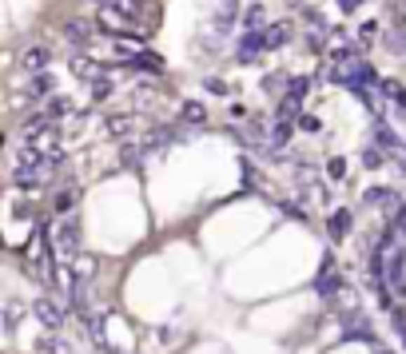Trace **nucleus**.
<instances>
[{"label":"nucleus","instance_id":"nucleus-29","mask_svg":"<svg viewBox=\"0 0 406 354\" xmlns=\"http://www.w3.org/2000/svg\"><path fill=\"white\" fill-rule=\"evenodd\" d=\"M208 92H215V96H227V84H223V80H208Z\"/></svg>","mask_w":406,"mask_h":354},{"label":"nucleus","instance_id":"nucleus-20","mask_svg":"<svg viewBox=\"0 0 406 354\" xmlns=\"http://www.w3.org/2000/svg\"><path fill=\"white\" fill-rule=\"evenodd\" d=\"M180 116H184V120L191 123V128H199V123L208 120V108H203V104H196V100H187V104H184V111H180Z\"/></svg>","mask_w":406,"mask_h":354},{"label":"nucleus","instance_id":"nucleus-30","mask_svg":"<svg viewBox=\"0 0 406 354\" xmlns=\"http://www.w3.org/2000/svg\"><path fill=\"white\" fill-rule=\"evenodd\" d=\"M391 159H394V163H398V168L406 171V147H394V151H391Z\"/></svg>","mask_w":406,"mask_h":354},{"label":"nucleus","instance_id":"nucleus-15","mask_svg":"<svg viewBox=\"0 0 406 354\" xmlns=\"http://www.w3.org/2000/svg\"><path fill=\"white\" fill-rule=\"evenodd\" d=\"M339 287H343V279H339V275H334L331 267H323V275H319V282H315V291L323 294V299H331L334 291H339Z\"/></svg>","mask_w":406,"mask_h":354},{"label":"nucleus","instance_id":"nucleus-11","mask_svg":"<svg viewBox=\"0 0 406 354\" xmlns=\"http://www.w3.org/2000/svg\"><path fill=\"white\" fill-rule=\"evenodd\" d=\"M56 92V76L52 72H32V84H28V100H48Z\"/></svg>","mask_w":406,"mask_h":354},{"label":"nucleus","instance_id":"nucleus-16","mask_svg":"<svg viewBox=\"0 0 406 354\" xmlns=\"http://www.w3.org/2000/svg\"><path fill=\"white\" fill-rule=\"evenodd\" d=\"M379 96H386L391 104H398V108H406V88L398 84V80H382L379 84Z\"/></svg>","mask_w":406,"mask_h":354},{"label":"nucleus","instance_id":"nucleus-31","mask_svg":"<svg viewBox=\"0 0 406 354\" xmlns=\"http://www.w3.org/2000/svg\"><path fill=\"white\" fill-rule=\"evenodd\" d=\"M394 227H398V231H402V239H406V203H402V211L394 215Z\"/></svg>","mask_w":406,"mask_h":354},{"label":"nucleus","instance_id":"nucleus-17","mask_svg":"<svg viewBox=\"0 0 406 354\" xmlns=\"http://www.w3.org/2000/svg\"><path fill=\"white\" fill-rule=\"evenodd\" d=\"M104 128H108V135H120V139H128V135H132V128H135V120H132V116H108V123H104Z\"/></svg>","mask_w":406,"mask_h":354},{"label":"nucleus","instance_id":"nucleus-9","mask_svg":"<svg viewBox=\"0 0 406 354\" xmlns=\"http://www.w3.org/2000/svg\"><path fill=\"white\" fill-rule=\"evenodd\" d=\"M235 16H239V0H223L219 8H215V16H211V28H215V36L231 32V28H235Z\"/></svg>","mask_w":406,"mask_h":354},{"label":"nucleus","instance_id":"nucleus-19","mask_svg":"<svg viewBox=\"0 0 406 354\" xmlns=\"http://www.w3.org/2000/svg\"><path fill=\"white\" fill-rule=\"evenodd\" d=\"M40 354H76L72 342L60 339V334H52V339H40Z\"/></svg>","mask_w":406,"mask_h":354},{"label":"nucleus","instance_id":"nucleus-5","mask_svg":"<svg viewBox=\"0 0 406 354\" xmlns=\"http://www.w3.org/2000/svg\"><path fill=\"white\" fill-rule=\"evenodd\" d=\"M64 40L76 44V48H88V44L96 40V25H92V20H80V16H76V20H64Z\"/></svg>","mask_w":406,"mask_h":354},{"label":"nucleus","instance_id":"nucleus-26","mask_svg":"<svg viewBox=\"0 0 406 354\" xmlns=\"http://www.w3.org/2000/svg\"><path fill=\"white\" fill-rule=\"evenodd\" d=\"M327 175H331V179H343V175H346V159L334 156L331 163H327Z\"/></svg>","mask_w":406,"mask_h":354},{"label":"nucleus","instance_id":"nucleus-14","mask_svg":"<svg viewBox=\"0 0 406 354\" xmlns=\"http://www.w3.org/2000/svg\"><path fill=\"white\" fill-rule=\"evenodd\" d=\"M72 72H76V76H80V80H84V84H88V80H96V76H104V68H100L96 60H84V56H72Z\"/></svg>","mask_w":406,"mask_h":354},{"label":"nucleus","instance_id":"nucleus-8","mask_svg":"<svg viewBox=\"0 0 406 354\" xmlns=\"http://www.w3.org/2000/svg\"><path fill=\"white\" fill-rule=\"evenodd\" d=\"M263 32H243V40H239V48H235V60L239 64H251V60H259L263 56Z\"/></svg>","mask_w":406,"mask_h":354},{"label":"nucleus","instance_id":"nucleus-27","mask_svg":"<svg viewBox=\"0 0 406 354\" xmlns=\"http://www.w3.org/2000/svg\"><path fill=\"white\" fill-rule=\"evenodd\" d=\"M299 128H303V132H319L323 123L315 120V116H311V111H299Z\"/></svg>","mask_w":406,"mask_h":354},{"label":"nucleus","instance_id":"nucleus-3","mask_svg":"<svg viewBox=\"0 0 406 354\" xmlns=\"http://www.w3.org/2000/svg\"><path fill=\"white\" fill-rule=\"evenodd\" d=\"M363 203H367V207H379L386 219H394V215L402 211V196L391 191V187H367V191H363Z\"/></svg>","mask_w":406,"mask_h":354},{"label":"nucleus","instance_id":"nucleus-23","mask_svg":"<svg viewBox=\"0 0 406 354\" xmlns=\"http://www.w3.org/2000/svg\"><path fill=\"white\" fill-rule=\"evenodd\" d=\"M283 84H287L283 72H275V76H267V80H263V88H267L271 96H283Z\"/></svg>","mask_w":406,"mask_h":354},{"label":"nucleus","instance_id":"nucleus-24","mask_svg":"<svg viewBox=\"0 0 406 354\" xmlns=\"http://www.w3.org/2000/svg\"><path fill=\"white\" fill-rule=\"evenodd\" d=\"M20 315H25V306H20V303H8V306H4V327L13 330L16 322H20Z\"/></svg>","mask_w":406,"mask_h":354},{"label":"nucleus","instance_id":"nucleus-10","mask_svg":"<svg viewBox=\"0 0 406 354\" xmlns=\"http://www.w3.org/2000/svg\"><path fill=\"white\" fill-rule=\"evenodd\" d=\"M20 64H25V72H48V68H52V48L32 44V48L20 56Z\"/></svg>","mask_w":406,"mask_h":354},{"label":"nucleus","instance_id":"nucleus-28","mask_svg":"<svg viewBox=\"0 0 406 354\" xmlns=\"http://www.w3.org/2000/svg\"><path fill=\"white\" fill-rule=\"evenodd\" d=\"M279 207H283V215H291V219H307V215H303V207H299V203H279Z\"/></svg>","mask_w":406,"mask_h":354},{"label":"nucleus","instance_id":"nucleus-2","mask_svg":"<svg viewBox=\"0 0 406 354\" xmlns=\"http://www.w3.org/2000/svg\"><path fill=\"white\" fill-rule=\"evenodd\" d=\"M96 25L104 28V32H111V36H135L140 32V20L128 13H120V8H111V4H100V13H96Z\"/></svg>","mask_w":406,"mask_h":354},{"label":"nucleus","instance_id":"nucleus-6","mask_svg":"<svg viewBox=\"0 0 406 354\" xmlns=\"http://www.w3.org/2000/svg\"><path fill=\"white\" fill-rule=\"evenodd\" d=\"M259 32H263V48L275 52V48H283L287 40H291V20H267Z\"/></svg>","mask_w":406,"mask_h":354},{"label":"nucleus","instance_id":"nucleus-21","mask_svg":"<svg viewBox=\"0 0 406 354\" xmlns=\"http://www.w3.org/2000/svg\"><path fill=\"white\" fill-rule=\"evenodd\" d=\"M44 111H48V120H60V116H72V104H68L64 96H48Z\"/></svg>","mask_w":406,"mask_h":354},{"label":"nucleus","instance_id":"nucleus-32","mask_svg":"<svg viewBox=\"0 0 406 354\" xmlns=\"http://www.w3.org/2000/svg\"><path fill=\"white\" fill-rule=\"evenodd\" d=\"M370 36H379V25L370 20V25H363V40H370Z\"/></svg>","mask_w":406,"mask_h":354},{"label":"nucleus","instance_id":"nucleus-12","mask_svg":"<svg viewBox=\"0 0 406 354\" xmlns=\"http://www.w3.org/2000/svg\"><path fill=\"white\" fill-rule=\"evenodd\" d=\"M239 25H243V32H259V28L267 25V8H263V4H247V13L239 16Z\"/></svg>","mask_w":406,"mask_h":354},{"label":"nucleus","instance_id":"nucleus-4","mask_svg":"<svg viewBox=\"0 0 406 354\" xmlns=\"http://www.w3.org/2000/svg\"><path fill=\"white\" fill-rule=\"evenodd\" d=\"M32 315H36L40 327L60 330V327H64V315H68V311H64V299H48V294H44V299H36V303H32Z\"/></svg>","mask_w":406,"mask_h":354},{"label":"nucleus","instance_id":"nucleus-22","mask_svg":"<svg viewBox=\"0 0 406 354\" xmlns=\"http://www.w3.org/2000/svg\"><path fill=\"white\" fill-rule=\"evenodd\" d=\"M363 163H367V168H382V163H386V151H382L379 144L367 147V151H363Z\"/></svg>","mask_w":406,"mask_h":354},{"label":"nucleus","instance_id":"nucleus-13","mask_svg":"<svg viewBox=\"0 0 406 354\" xmlns=\"http://www.w3.org/2000/svg\"><path fill=\"white\" fill-rule=\"evenodd\" d=\"M111 92H116V84H111V76H96V80H88V96L96 100V104H104V100H111Z\"/></svg>","mask_w":406,"mask_h":354},{"label":"nucleus","instance_id":"nucleus-1","mask_svg":"<svg viewBox=\"0 0 406 354\" xmlns=\"http://www.w3.org/2000/svg\"><path fill=\"white\" fill-rule=\"evenodd\" d=\"M48 243H52V259L56 263H72L80 255V219L76 215H60L48 235Z\"/></svg>","mask_w":406,"mask_h":354},{"label":"nucleus","instance_id":"nucleus-25","mask_svg":"<svg viewBox=\"0 0 406 354\" xmlns=\"http://www.w3.org/2000/svg\"><path fill=\"white\" fill-rule=\"evenodd\" d=\"M123 156H120V163L123 168H135V163H140V151H144V147H135V144H128V147H120Z\"/></svg>","mask_w":406,"mask_h":354},{"label":"nucleus","instance_id":"nucleus-33","mask_svg":"<svg viewBox=\"0 0 406 354\" xmlns=\"http://www.w3.org/2000/svg\"><path fill=\"white\" fill-rule=\"evenodd\" d=\"M358 4H363V0H339V8H343V13H355Z\"/></svg>","mask_w":406,"mask_h":354},{"label":"nucleus","instance_id":"nucleus-18","mask_svg":"<svg viewBox=\"0 0 406 354\" xmlns=\"http://www.w3.org/2000/svg\"><path fill=\"white\" fill-rule=\"evenodd\" d=\"M374 139H379V147H382V151H394V147H402V144H398V135H394V132H391V128H386L382 120H374Z\"/></svg>","mask_w":406,"mask_h":354},{"label":"nucleus","instance_id":"nucleus-7","mask_svg":"<svg viewBox=\"0 0 406 354\" xmlns=\"http://www.w3.org/2000/svg\"><path fill=\"white\" fill-rule=\"evenodd\" d=\"M351 227H355V215H351L346 207H334L331 215H327V231H331L334 243H343L346 235H351Z\"/></svg>","mask_w":406,"mask_h":354}]
</instances>
